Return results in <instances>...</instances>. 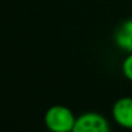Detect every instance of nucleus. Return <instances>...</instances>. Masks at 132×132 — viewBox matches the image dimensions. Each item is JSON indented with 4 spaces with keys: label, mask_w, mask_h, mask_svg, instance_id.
I'll list each match as a JSON object with an SVG mask.
<instances>
[{
    "label": "nucleus",
    "mask_w": 132,
    "mask_h": 132,
    "mask_svg": "<svg viewBox=\"0 0 132 132\" xmlns=\"http://www.w3.org/2000/svg\"><path fill=\"white\" fill-rule=\"evenodd\" d=\"M71 132H111V128L102 114L89 111L78 115Z\"/></svg>",
    "instance_id": "obj_2"
},
{
    "label": "nucleus",
    "mask_w": 132,
    "mask_h": 132,
    "mask_svg": "<svg viewBox=\"0 0 132 132\" xmlns=\"http://www.w3.org/2000/svg\"><path fill=\"white\" fill-rule=\"evenodd\" d=\"M115 44L119 47L122 51L132 53V19H128L117 29L114 36Z\"/></svg>",
    "instance_id": "obj_4"
},
{
    "label": "nucleus",
    "mask_w": 132,
    "mask_h": 132,
    "mask_svg": "<svg viewBox=\"0 0 132 132\" xmlns=\"http://www.w3.org/2000/svg\"><path fill=\"white\" fill-rule=\"evenodd\" d=\"M121 71L126 80L132 81V53H128L121 64Z\"/></svg>",
    "instance_id": "obj_5"
},
{
    "label": "nucleus",
    "mask_w": 132,
    "mask_h": 132,
    "mask_svg": "<svg viewBox=\"0 0 132 132\" xmlns=\"http://www.w3.org/2000/svg\"><path fill=\"white\" fill-rule=\"evenodd\" d=\"M111 115L121 128L132 129V97H122L115 101Z\"/></svg>",
    "instance_id": "obj_3"
},
{
    "label": "nucleus",
    "mask_w": 132,
    "mask_h": 132,
    "mask_svg": "<svg viewBox=\"0 0 132 132\" xmlns=\"http://www.w3.org/2000/svg\"><path fill=\"white\" fill-rule=\"evenodd\" d=\"M77 117L65 105H53L44 114V123L50 132H71Z\"/></svg>",
    "instance_id": "obj_1"
}]
</instances>
